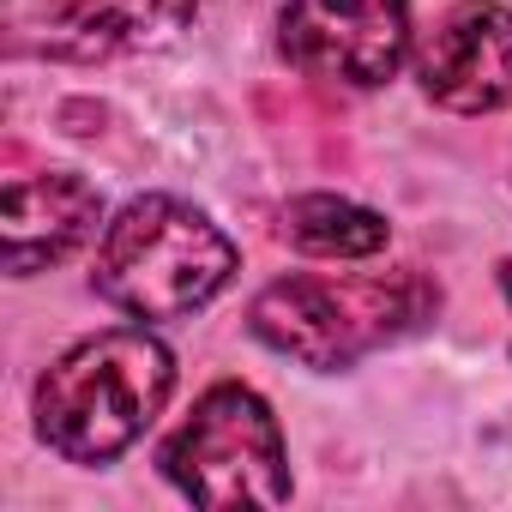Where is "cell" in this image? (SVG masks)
Listing matches in <instances>:
<instances>
[{"label": "cell", "instance_id": "ba28073f", "mask_svg": "<svg viewBox=\"0 0 512 512\" xmlns=\"http://www.w3.org/2000/svg\"><path fill=\"white\" fill-rule=\"evenodd\" d=\"M193 19V0H49L37 49L55 61H115L169 43Z\"/></svg>", "mask_w": 512, "mask_h": 512}, {"label": "cell", "instance_id": "7a4b0ae2", "mask_svg": "<svg viewBox=\"0 0 512 512\" xmlns=\"http://www.w3.org/2000/svg\"><path fill=\"white\" fill-rule=\"evenodd\" d=\"M440 308V290L422 272H350V278H284L253 296L247 326L278 356H296L320 374L350 368L356 356L416 332Z\"/></svg>", "mask_w": 512, "mask_h": 512}, {"label": "cell", "instance_id": "6da1fadb", "mask_svg": "<svg viewBox=\"0 0 512 512\" xmlns=\"http://www.w3.org/2000/svg\"><path fill=\"white\" fill-rule=\"evenodd\" d=\"M169 392L175 356L151 332H97L37 380V434L73 464H109L151 428Z\"/></svg>", "mask_w": 512, "mask_h": 512}, {"label": "cell", "instance_id": "277c9868", "mask_svg": "<svg viewBox=\"0 0 512 512\" xmlns=\"http://www.w3.org/2000/svg\"><path fill=\"white\" fill-rule=\"evenodd\" d=\"M163 476L199 506H284L290 464L272 404L247 386H211L163 440Z\"/></svg>", "mask_w": 512, "mask_h": 512}, {"label": "cell", "instance_id": "8992f818", "mask_svg": "<svg viewBox=\"0 0 512 512\" xmlns=\"http://www.w3.org/2000/svg\"><path fill=\"white\" fill-rule=\"evenodd\" d=\"M422 85L452 115H488L512 103V13L494 0H458L422 43Z\"/></svg>", "mask_w": 512, "mask_h": 512}, {"label": "cell", "instance_id": "30bf717a", "mask_svg": "<svg viewBox=\"0 0 512 512\" xmlns=\"http://www.w3.org/2000/svg\"><path fill=\"white\" fill-rule=\"evenodd\" d=\"M500 284H506V296H512V266H506V272H500Z\"/></svg>", "mask_w": 512, "mask_h": 512}, {"label": "cell", "instance_id": "52a82bcc", "mask_svg": "<svg viewBox=\"0 0 512 512\" xmlns=\"http://www.w3.org/2000/svg\"><path fill=\"white\" fill-rule=\"evenodd\" d=\"M103 199L91 181L67 169H25L7 175V199H0V223H7V272L31 278L55 260H67L73 247L97 235Z\"/></svg>", "mask_w": 512, "mask_h": 512}, {"label": "cell", "instance_id": "3957f363", "mask_svg": "<svg viewBox=\"0 0 512 512\" xmlns=\"http://www.w3.org/2000/svg\"><path fill=\"white\" fill-rule=\"evenodd\" d=\"M235 272V247L229 235L169 199V193H145L133 199L97 247V296L133 320H181L193 308H205Z\"/></svg>", "mask_w": 512, "mask_h": 512}, {"label": "cell", "instance_id": "5b68a950", "mask_svg": "<svg viewBox=\"0 0 512 512\" xmlns=\"http://www.w3.org/2000/svg\"><path fill=\"white\" fill-rule=\"evenodd\" d=\"M278 37L308 79L374 91L410 49V0H284Z\"/></svg>", "mask_w": 512, "mask_h": 512}, {"label": "cell", "instance_id": "9c48e42d", "mask_svg": "<svg viewBox=\"0 0 512 512\" xmlns=\"http://www.w3.org/2000/svg\"><path fill=\"white\" fill-rule=\"evenodd\" d=\"M284 235L320 260H368L386 247V217L338 193H308L284 211Z\"/></svg>", "mask_w": 512, "mask_h": 512}]
</instances>
